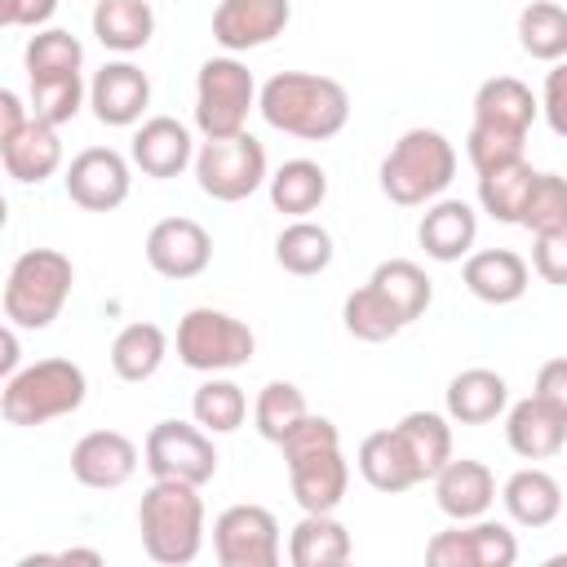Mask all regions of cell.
I'll return each instance as SVG.
<instances>
[{"label": "cell", "mask_w": 567, "mask_h": 567, "mask_svg": "<svg viewBox=\"0 0 567 567\" xmlns=\"http://www.w3.org/2000/svg\"><path fill=\"white\" fill-rule=\"evenodd\" d=\"M354 465H359L363 483L372 492H385V496H399V492L425 483L421 470H416V461H412V452H408V443H403V434H399V425H385V430L363 434V443L354 452Z\"/></svg>", "instance_id": "obj_22"}, {"label": "cell", "mask_w": 567, "mask_h": 567, "mask_svg": "<svg viewBox=\"0 0 567 567\" xmlns=\"http://www.w3.org/2000/svg\"><path fill=\"white\" fill-rule=\"evenodd\" d=\"M58 13V0H0V22L4 27H49V18Z\"/></svg>", "instance_id": "obj_48"}, {"label": "cell", "mask_w": 567, "mask_h": 567, "mask_svg": "<svg viewBox=\"0 0 567 567\" xmlns=\"http://www.w3.org/2000/svg\"><path fill=\"white\" fill-rule=\"evenodd\" d=\"M190 416L208 430V434H235L244 421H248V394L226 377V372H213L195 385L190 394Z\"/></svg>", "instance_id": "obj_34"}, {"label": "cell", "mask_w": 567, "mask_h": 567, "mask_svg": "<svg viewBox=\"0 0 567 567\" xmlns=\"http://www.w3.org/2000/svg\"><path fill=\"white\" fill-rule=\"evenodd\" d=\"M536 182V168L523 159H509V164H496L487 173H478V208L492 217V221H505V226H518V213H523V199Z\"/></svg>", "instance_id": "obj_32"}, {"label": "cell", "mask_w": 567, "mask_h": 567, "mask_svg": "<svg viewBox=\"0 0 567 567\" xmlns=\"http://www.w3.org/2000/svg\"><path fill=\"white\" fill-rule=\"evenodd\" d=\"M501 505H505L509 523H518L527 532H540L563 514V483L540 465H523L505 478Z\"/></svg>", "instance_id": "obj_24"}, {"label": "cell", "mask_w": 567, "mask_h": 567, "mask_svg": "<svg viewBox=\"0 0 567 567\" xmlns=\"http://www.w3.org/2000/svg\"><path fill=\"white\" fill-rule=\"evenodd\" d=\"M0 164L18 186H40L62 168V137L44 120H27L9 142H0Z\"/></svg>", "instance_id": "obj_23"}, {"label": "cell", "mask_w": 567, "mask_h": 567, "mask_svg": "<svg viewBox=\"0 0 567 567\" xmlns=\"http://www.w3.org/2000/svg\"><path fill=\"white\" fill-rule=\"evenodd\" d=\"M137 465H142V452L120 430H89L71 447V474H75V483H84L93 492L124 487L137 474Z\"/></svg>", "instance_id": "obj_14"}, {"label": "cell", "mask_w": 567, "mask_h": 567, "mask_svg": "<svg viewBox=\"0 0 567 567\" xmlns=\"http://www.w3.org/2000/svg\"><path fill=\"white\" fill-rule=\"evenodd\" d=\"M75 288V266L66 252L58 248H27L13 257L9 266V279H4V323L13 328H27V332H40L49 328L66 297Z\"/></svg>", "instance_id": "obj_5"}, {"label": "cell", "mask_w": 567, "mask_h": 567, "mask_svg": "<svg viewBox=\"0 0 567 567\" xmlns=\"http://www.w3.org/2000/svg\"><path fill=\"white\" fill-rule=\"evenodd\" d=\"M266 190H270L275 213H284V217H310L328 199V173L315 159H284L270 173Z\"/></svg>", "instance_id": "obj_31"}, {"label": "cell", "mask_w": 567, "mask_h": 567, "mask_svg": "<svg viewBox=\"0 0 567 567\" xmlns=\"http://www.w3.org/2000/svg\"><path fill=\"white\" fill-rule=\"evenodd\" d=\"M62 186H66V199L75 208H84V213H111L133 190V159H124L111 146H84L62 168Z\"/></svg>", "instance_id": "obj_11"}, {"label": "cell", "mask_w": 567, "mask_h": 567, "mask_svg": "<svg viewBox=\"0 0 567 567\" xmlns=\"http://www.w3.org/2000/svg\"><path fill=\"white\" fill-rule=\"evenodd\" d=\"M452 177H456V146L447 142V133L425 128V124L399 133V142L385 151L377 168L381 195L399 208H421L439 199L452 186Z\"/></svg>", "instance_id": "obj_3"}, {"label": "cell", "mask_w": 567, "mask_h": 567, "mask_svg": "<svg viewBox=\"0 0 567 567\" xmlns=\"http://www.w3.org/2000/svg\"><path fill=\"white\" fill-rule=\"evenodd\" d=\"M213 554L221 567H275L284 558L279 518L266 505H226L213 518Z\"/></svg>", "instance_id": "obj_10"}, {"label": "cell", "mask_w": 567, "mask_h": 567, "mask_svg": "<svg viewBox=\"0 0 567 567\" xmlns=\"http://www.w3.org/2000/svg\"><path fill=\"white\" fill-rule=\"evenodd\" d=\"M461 532V549H465V567H514L518 563V540L505 523L496 518H470L456 523Z\"/></svg>", "instance_id": "obj_40"}, {"label": "cell", "mask_w": 567, "mask_h": 567, "mask_svg": "<svg viewBox=\"0 0 567 567\" xmlns=\"http://www.w3.org/2000/svg\"><path fill=\"white\" fill-rule=\"evenodd\" d=\"M31 120V102H22L13 89H0V142H9Z\"/></svg>", "instance_id": "obj_49"}, {"label": "cell", "mask_w": 567, "mask_h": 567, "mask_svg": "<svg viewBox=\"0 0 567 567\" xmlns=\"http://www.w3.org/2000/svg\"><path fill=\"white\" fill-rule=\"evenodd\" d=\"M310 408H306V394L292 385V381H266L261 390H257V403H252V425H257V434L266 439V443H284V434L306 416Z\"/></svg>", "instance_id": "obj_39"}, {"label": "cell", "mask_w": 567, "mask_h": 567, "mask_svg": "<svg viewBox=\"0 0 567 567\" xmlns=\"http://www.w3.org/2000/svg\"><path fill=\"white\" fill-rule=\"evenodd\" d=\"M0 350H4V354H0V377H13V372H18V359H22V354H18V328H13V323H4Z\"/></svg>", "instance_id": "obj_50"}, {"label": "cell", "mask_w": 567, "mask_h": 567, "mask_svg": "<svg viewBox=\"0 0 567 567\" xmlns=\"http://www.w3.org/2000/svg\"><path fill=\"white\" fill-rule=\"evenodd\" d=\"M523 146H527L523 133H505V128H492V124H470V133H465V155H470L474 173L523 159Z\"/></svg>", "instance_id": "obj_43"}, {"label": "cell", "mask_w": 567, "mask_h": 567, "mask_svg": "<svg viewBox=\"0 0 567 567\" xmlns=\"http://www.w3.org/2000/svg\"><path fill=\"white\" fill-rule=\"evenodd\" d=\"M146 266L159 275V279H195L208 270L213 261V235L195 221V217H164L146 230Z\"/></svg>", "instance_id": "obj_12"}, {"label": "cell", "mask_w": 567, "mask_h": 567, "mask_svg": "<svg viewBox=\"0 0 567 567\" xmlns=\"http://www.w3.org/2000/svg\"><path fill=\"white\" fill-rule=\"evenodd\" d=\"M536 115H540V97L518 75H492L474 89V124H492V128L527 137Z\"/></svg>", "instance_id": "obj_26"}, {"label": "cell", "mask_w": 567, "mask_h": 567, "mask_svg": "<svg viewBox=\"0 0 567 567\" xmlns=\"http://www.w3.org/2000/svg\"><path fill=\"white\" fill-rule=\"evenodd\" d=\"M89 106H93L97 124H106V128H133V124H142V115L151 106V75L137 62L115 58L102 71H93V80H89Z\"/></svg>", "instance_id": "obj_13"}, {"label": "cell", "mask_w": 567, "mask_h": 567, "mask_svg": "<svg viewBox=\"0 0 567 567\" xmlns=\"http://www.w3.org/2000/svg\"><path fill=\"white\" fill-rule=\"evenodd\" d=\"M142 465L151 478H182L204 487L217 478V447L199 421H155L142 443Z\"/></svg>", "instance_id": "obj_9"}, {"label": "cell", "mask_w": 567, "mask_h": 567, "mask_svg": "<svg viewBox=\"0 0 567 567\" xmlns=\"http://www.w3.org/2000/svg\"><path fill=\"white\" fill-rule=\"evenodd\" d=\"M168 359V332L151 319H137V323H124L111 341V372L120 381H151Z\"/></svg>", "instance_id": "obj_29"}, {"label": "cell", "mask_w": 567, "mask_h": 567, "mask_svg": "<svg viewBox=\"0 0 567 567\" xmlns=\"http://www.w3.org/2000/svg\"><path fill=\"white\" fill-rule=\"evenodd\" d=\"M478 239V213L465 199L439 195L425 204L421 221H416V244L425 248L430 261H465L474 252Z\"/></svg>", "instance_id": "obj_17"}, {"label": "cell", "mask_w": 567, "mask_h": 567, "mask_svg": "<svg viewBox=\"0 0 567 567\" xmlns=\"http://www.w3.org/2000/svg\"><path fill=\"white\" fill-rule=\"evenodd\" d=\"M399 434L421 470V478H434L456 452H452V416L447 412H408L399 416Z\"/></svg>", "instance_id": "obj_36"}, {"label": "cell", "mask_w": 567, "mask_h": 567, "mask_svg": "<svg viewBox=\"0 0 567 567\" xmlns=\"http://www.w3.org/2000/svg\"><path fill=\"white\" fill-rule=\"evenodd\" d=\"M443 408H447V416L456 425H492L509 408V385L492 368H465V372H456L447 381Z\"/></svg>", "instance_id": "obj_25"}, {"label": "cell", "mask_w": 567, "mask_h": 567, "mask_svg": "<svg viewBox=\"0 0 567 567\" xmlns=\"http://www.w3.org/2000/svg\"><path fill=\"white\" fill-rule=\"evenodd\" d=\"M354 545H350V532L337 514H306L301 509V523L288 532V563L292 567H341L350 563Z\"/></svg>", "instance_id": "obj_27"}, {"label": "cell", "mask_w": 567, "mask_h": 567, "mask_svg": "<svg viewBox=\"0 0 567 567\" xmlns=\"http://www.w3.org/2000/svg\"><path fill=\"white\" fill-rule=\"evenodd\" d=\"M518 226L532 235H549V230H567V177L563 173H536Z\"/></svg>", "instance_id": "obj_42"}, {"label": "cell", "mask_w": 567, "mask_h": 567, "mask_svg": "<svg viewBox=\"0 0 567 567\" xmlns=\"http://www.w3.org/2000/svg\"><path fill=\"white\" fill-rule=\"evenodd\" d=\"M257 80L239 62V53L204 58L195 71V128L204 137H230L248 128V115L257 111Z\"/></svg>", "instance_id": "obj_6"}, {"label": "cell", "mask_w": 567, "mask_h": 567, "mask_svg": "<svg viewBox=\"0 0 567 567\" xmlns=\"http://www.w3.org/2000/svg\"><path fill=\"white\" fill-rule=\"evenodd\" d=\"M540 115H545V124H549L558 137H567V58H563V62H549V71H545V84H540Z\"/></svg>", "instance_id": "obj_46"}, {"label": "cell", "mask_w": 567, "mask_h": 567, "mask_svg": "<svg viewBox=\"0 0 567 567\" xmlns=\"http://www.w3.org/2000/svg\"><path fill=\"white\" fill-rule=\"evenodd\" d=\"M53 563H89V567H102V554L97 549H62V554H53Z\"/></svg>", "instance_id": "obj_51"}, {"label": "cell", "mask_w": 567, "mask_h": 567, "mask_svg": "<svg viewBox=\"0 0 567 567\" xmlns=\"http://www.w3.org/2000/svg\"><path fill=\"white\" fill-rule=\"evenodd\" d=\"M337 257V244H332V230L310 221V217H292L279 239H275V261L297 275V279H310V275H323Z\"/></svg>", "instance_id": "obj_30"}, {"label": "cell", "mask_w": 567, "mask_h": 567, "mask_svg": "<svg viewBox=\"0 0 567 567\" xmlns=\"http://www.w3.org/2000/svg\"><path fill=\"white\" fill-rule=\"evenodd\" d=\"M89 22H93L97 44L111 49V53H120V58L146 49L151 35H155V9H151V0H97Z\"/></svg>", "instance_id": "obj_28"}, {"label": "cell", "mask_w": 567, "mask_h": 567, "mask_svg": "<svg viewBox=\"0 0 567 567\" xmlns=\"http://www.w3.org/2000/svg\"><path fill=\"white\" fill-rule=\"evenodd\" d=\"M532 270H536L545 284L567 288V230L532 235Z\"/></svg>", "instance_id": "obj_45"}, {"label": "cell", "mask_w": 567, "mask_h": 567, "mask_svg": "<svg viewBox=\"0 0 567 567\" xmlns=\"http://www.w3.org/2000/svg\"><path fill=\"white\" fill-rule=\"evenodd\" d=\"M84 399H89V377L75 359H35V363L18 368L13 377H4L0 412L9 425L35 430V425L80 412Z\"/></svg>", "instance_id": "obj_4"}, {"label": "cell", "mask_w": 567, "mask_h": 567, "mask_svg": "<svg viewBox=\"0 0 567 567\" xmlns=\"http://www.w3.org/2000/svg\"><path fill=\"white\" fill-rule=\"evenodd\" d=\"M195 137L182 120L173 115H151L133 128V142H128V159L133 168H142L146 177L155 182H168V177H182L186 168H195Z\"/></svg>", "instance_id": "obj_16"}, {"label": "cell", "mask_w": 567, "mask_h": 567, "mask_svg": "<svg viewBox=\"0 0 567 567\" xmlns=\"http://www.w3.org/2000/svg\"><path fill=\"white\" fill-rule=\"evenodd\" d=\"M532 394H540L554 412L567 416V354L545 359V363L536 368V385H532Z\"/></svg>", "instance_id": "obj_47"}, {"label": "cell", "mask_w": 567, "mask_h": 567, "mask_svg": "<svg viewBox=\"0 0 567 567\" xmlns=\"http://www.w3.org/2000/svg\"><path fill=\"white\" fill-rule=\"evenodd\" d=\"M27 80H49V75H80L84 66V44L66 27H40L27 49H22Z\"/></svg>", "instance_id": "obj_38"}, {"label": "cell", "mask_w": 567, "mask_h": 567, "mask_svg": "<svg viewBox=\"0 0 567 567\" xmlns=\"http://www.w3.org/2000/svg\"><path fill=\"white\" fill-rule=\"evenodd\" d=\"M323 447H341V430H337V421H328V416H315V412H306L288 434H284V443H279V452H284V465L288 461H297V456H310V452H323Z\"/></svg>", "instance_id": "obj_44"}, {"label": "cell", "mask_w": 567, "mask_h": 567, "mask_svg": "<svg viewBox=\"0 0 567 567\" xmlns=\"http://www.w3.org/2000/svg\"><path fill=\"white\" fill-rule=\"evenodd\" d=\"M137 532L142 549L159 567H186L204 549V496L195 483L182 478H151L137 501Z\"/></svg>", "instance_id": "obj_2"}, {"label": "cell", "mask_w": 567, "mask_h": 567, "mask_svg": "<svg viewBox=\"0 0 567 567\" xmlns=\"http://www.w3.org/2000/svg\"><path fill=\"white\" fill-rule=\"evenodd\" d=\"M368 284H377V288L390 297V306L403 315V323H416V319L430 310V301H434L430 275H425L416 261H408V257L381 261V266L368 275Z\"/></svg>", "instance_id": "obj_35"}, {"label": "cell", "mask_w": 567, "mask_h": 567, "mask_svg": "<svg viewBox=\"0 0 567 567\" xmlns=\"http://www.w3.org/2000/svg\"><path fill=\"white\" fill-rule=\"evenodd\" d=\"M288 487L306 514H337V505L350 492V461L341 456V447L297 456L288 461Z\"/></svg>", "instance_id": "obj_18"}, {"label": "cell", "mask_w": 567, "mask_h": 567, "mask_svg": "<svg viewBox=\"0 0 567 567\" xmlns=\"http://www.w3.org/2000/svg\"><path fill=\"white\" fill-rule=\"evenodd\" d=\"M252 354H257V337L230 310L195 306L177 319V359L190 372H204V377L235 372V368L252 363Z\"/></svg>", "instance_id": "obj_7"}, {"label": "cell", "mask_w": 567, "mask_h": 567, "mask_svg": "<svg viewBox=\"0 0 567 567\" xmlns=\"http://www.w3.org/2000/svg\"><path fill=\"white\" fill-rule=\"evenodd\" d=\"M292 22V0H221L213 9V40L226 53H248L284 35Z\"/></svg>", "instance_id": "obj_15"}, {"label": "cell", "mask_w": 567, "mask_h": 567, "mask_svg": "<svg viewBox=\"0 0 567 567\" xmlns=\"http://www.w3.org/2000/svg\"><path fill=\"white\" fill-rule=\"evenodd\" d=\"M195 182L217 204H239L270 182L266 146L244 128L230 137H204L195 151Z\"/></svg>", "instance_id": "obj_8"}, {"label": "cell", "mask_w": 567, "mask_h": 567, "mask_svg": "<svg viewBox=\"0 0 567 567\" xmlns=\"http://www.w3.org/2000/svg\"><path fill=\"white\" fill-rule=\"evenodd\" d=\"M341 323L354 341H368V346H381V341H390L408 328L403 315L390 306V297L377 284H363L341 301Z\"/></svg>", "instance_id": "obj_33"}, {"label": "cell", "mask_w": 567, "mask_h": 567, "mask_svg": "<svg viewBox=\"0 0 567 567\" xmlns=\"http://www.w3.org/2000/svg\"><path fill=\"white\" fill-rule=\"evenodd\" d=\"M461 279H465V288L478 301H487V306H514L527 292V284H532V266L514 248H478V252H470L461 261Z\"/></svg>", "instance_id": "obj_21"}, {"label": "cell", "mask_w": 567, "mask_h": 567, "mask_svg": "<svg viewBox=\"0 0 567 567\" xmlns=\"http://www.w3.org/2000/svg\"><path fill=\"white\" fill-rule=\"evenodd\" d=\"M27 102H31V115H35V120L62 128V124H71V120L80 115V106H89V84H84V75H49V80H31Z\"/></svg>", "instance_id": "obj_41"}, {"label": "cell", "mask_w": 567, "mask_h": 567, "mask_svg": "<svg viewBox=\"0 0 567 567\" xmlns=\"http://www.w3.org/2000/svg\"><path fill=\"white\" fill-rule=\"evenodd\" d=\"M518 44L536 62H563L567 58V4L558 0H532L518 13Z\"/></svg>", "instance_id": "obj_37"}, {"label": "cell", "mask_w": 567, "mask_h": 567, "mask_svg": "<svg viewBox=\"0 0 567 567\" xmlns=\"http://www.w3.org/2000/svg\"><path fill=\"white\" fill-rule=\"evenodd\" d=\"M430 483H434V505L452 523L483 518L492 509V501H496V474L474 456H452Z\"/></svg>", "instance_id": "obj_19"}, {"label": "cell", "mask_w": 567, "mask_h": 567, "mask_svg": "<svg viewBox=\"0 0 567 567\" xmlns=\"http://www.w3.org/2000/svg\"><path fill=\"white\" fill-rule=\"evenodd\" d=\"M257 111L275 133H288L301 142H332L350 124V93L332 75L279 71L261 84Z\"/></svg>", "instance_id": "obj_1"}, {"label": "cell", "mask_w": 567, "mask_h": 567, "mask_svg": "<svg viewBox=\"0 0 567 567\" xmlns=\"http://www.w3.org/2000/svg\"><path fill=\"white\" fill-rule=\"evenodd\" d=\"M505 443L523 461H549L567 447V416L554 412L540 394H527L505 408Z\"/></svg>", "instance_id": "obj_20"}]
</instances>
